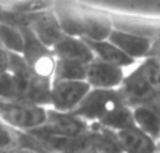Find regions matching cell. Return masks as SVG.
<instances>
[{"mask_svg": "<svg viewBox=\"0 0 160 153\" xmlns=\"http://www.w3.org/2000/svg\"><path fill=\"white\" fill-rule=\"evenodd\" d=\"M97 126L110 132H118L122 131V129L129 128V126H135L132 117V108L128 107L127 104H122L121 107H118L112 112H110L104 120L100 121Z\"/></svg>", "mask_w": 160, "mask_h": 153, "instance_id": "2e32d148", "label": "cell"}, {"mask_svg": "<svg viewBox=\"0 0 160 153\" xmlns=\"http://www.w3.org/2000/svg\"><path fill=\"white\" fill-rule=\"evenodd\" d=\"M25 25L32 31L34 35L45 47L51 48V49L66 35L63 32V30H62L61 22H59L53 8L28 17L25 20Z\"/></svg>", "mask_w": 160, "mask_h": 153, "instance_id": "9c48e42d", "label": "cell"}, {"mask_svg": "<svg viewBox=\"0 0 160 153\" xmlns=\"http://www.w3.org/2000/svg\"><path fill=\"white\" fill-rule=\"evenodd\" d=\"M52 53L55 59L80 62L84 65H88L94 59V53L87 41L70 35H65L52 48Z\"/></svg>", "mask_w": 160, "mask_h": 153, "instance_id": "7c38bea8", "label": "cell"}, {"mask_svg": "<svg viewBox=\"0 0 160 153\" xmlns=\"http://www.w3.org/2000/svg\"><path fill=\"white\" fill-rule=\"evenodd\" d=\"M108 39L135 62L149 58L155 53V39L150 37L139 35L114 27Z\"/></svg>", "mask_w": 160, "mask_h": 153, "instance_id": "52a82bcc", "label": "cell"}, {"mask_svg": "<svg viewBox=\"0 0 160 153\" xmlns=\"http://www.w3.org/2000/svg\"><path fill=\"white\" fill-rule=\"evenodd\" d=\"M0 120L14 132L28 134L47 124L48 107L27 101L0 98Z\"/></svg>", "mask_w": 160, "mask_h": 153, "instance_id": "3957f363", "label": "cell"}, {"mask_svg": "<svg viewBox=\"0 0 160 153\" xmlns=\"http://www.w3.org/2000/svg\"><path fill=\"white\" fill-rule=\"evenodd\" d=\"M135 126L158 142L160 136V103L143 104L132 108Z\"/></svg>", "mask_w": 160, "mask_h": 153, "instance_id": "4fadbf2b", "label": "cell"}, {"mask_svg": "<svg viewBox=\"0 0 160 153\" xmlns=\"http://www.w3.org/2000/svg\"><path fill=\"white\" fill-rule=\"evenodd\" d=\"M155 56H158V58L160 59V47H156L155 48V53H153Z\"/></svg>", "mask_w": 160, "mask_h": 153, "instance_id": "44dd1931", "label": "cell"}, {"mask_svg": "<svg viewBox=\"0 0 160 153\" xmlns=\"http://www.w3.org/2000/svg\"><path fill=\"white\" fill-rule=\"evenodd\" d=\"M0 153H39L35 152L32 149H27V148H22V146H14V148H10L4 152H0Z\"/></svg>", "mask_w": 160, "mask_h": 153, "instance_id": "ffe728a7", "label": "cell"}, {"mask_svg": "<svg viewBox=\"0 0 160 153\" xmlns=\"http://www.w3.org/2000/svg\"><path fill=\"white\" fill-rule=\"evenodd\" d=\"M118 91L131 108L160 103V59L152 55L136 62L127 70Z\"/></svg>", "mask_w": 160, "mask_h": 153, "instance_id": "6da1fadb", "label": "cell"}, {"mask_svg": "<svg viewBox=\"0 0 160 153\" xmlns=\"http://www.w3.org/2000/svg\"><path fill=\"white\" fill-rule=\"evenodd\" d=\"M121 153H159L158 142L138 126L112 132Z\"/></svg>", "mask_w": 160, "mask_h": 153, "instance_id": "8fae6325", "label": "cell"}, {"mask_svg": "<svg viewBox=\"0 0 160 153\" xmlns=\"http://www.w3.org/2000/svg\"><path fill=\"white\" fill-rule=\"evenodd\" d=\"M91 126L93 125L76 117L73 112H61L48 107L47 124L37 131L48 135H55V136H76L88 131Z\"/></svg>", "mask_w": 160, "mask_h": 153, "instance_id": "30bf717a", "label": "cell"}, {"mask_svg": "<svg viewBox=\"0 0 160 153\" xmlns=\"http://www.w3.org/2000/svg\"><path fill=\"white\" fill-rule=\"evenodd\" d=\"M53 11L66 35L82 38L84 41L108 39L114 28L112 21L108 17L100 16L63 0H56Z\"/></svg>", "mask_w": 160, "mask_h": 153, "instance_id": "7a4b0ae2", "label": "cell"}, {"mask_svg": "<svg viewBox=\"0 0 160 153\" xmlns=\"http://www.w3.org/2000/svg\"><path fill=\"white\" fill-rule=\"evenodd\" d=\"M0 44L11 53L21 55L24 48V34L21 25L0 20Z\"/></svg>", "mask_w": 160, "mask_h": 153, "instance_id": "9a60e30c", "label": "cell"}, {"mask_svg": "<svg viewBox=\"0 0 160 153\" xmlns=\"http://www.w3.org/2000/svg\"><path fill=\"white\" fill-rule=\"evenodd\" d=\"M122 104L125 103L118 90L91 89L73 114L90 125H98L100 121Z\"/></svg>", "mask_w": 160, "mask_h": 153, "instance_id": "277c9868", "label": "cell"}, {"mask_svg": "<svg viewBox=\"0 0 160 153\" xmlns=\"http://www.w3.org/2000/svg\"><path fill=\"white\" fill-rule=\"evenodd\" d=\"M91 90L86 80H52L49 108L61 112H73Z\"/></svg>", "mask_w": 160, "mask_h": 153, "instance_id": "5b68a950", "label": "cell"}, {"mask_svg": "<svg viewBox=\"0 0 160 153\" xmlns=\"http://www.w3.org/2000/svg\"><path fill=\"white\" fill-rule=\"evenodd\" d=\"M87 65L73 61L56 59L52 80H86Z\"/></svg>", "mask_w": 160, "mask_h": 153, "instance_id": "e0dca14e", "label": "cell"}, {"mask_svg": "<svg viewBox=\"0 0 160 153\" xmlns=\"http://www.w3.org/2000/svg\"><path fill=\"white\" fill-rule=\"evenodd\" d=\"M21 28L24 34V48H22L21 56L35 73L52 80L56 62L52 49L45 47L27 25H21Z\"/></svg>", "mask_w": 160, "mask_h": 153, "instance_id": "8992f818", "label": "cell"}, {"mask_svg": "<svg viewBox=\"0 0 160 153\" xmlns=\"http://www.w3.org/2000/svg\"><path fill=\"white\" fill-rule=\"evenodd\" d=\"M10 65H11V52L0 44V75L7 73L10 70Z\"/></svg>", "mask_w": 160, "mask_h": 153, "instance_id": "d6986e66", "label": "cell"}, {"mask_svg": "<svg viewBox=\"0 0 160 153\" xmlns=\"http://www.w3.org/2000/svg\"><path fill=\"white\" fill-rule=\"evenodd\" d=\"M127 75V70L117 65H111L94 58L87 65L86 81L91 89L118 90Z\"/></svg>", "mask_w": 160, "mask_h": 153, "instance_id": "ba28073f", "label": "cell"}, {"mask_svg": "<svg viewBox=\"0 0 160 153\" xmlns=\"http://www.w3.org/2000/svg\"><path fill=\"white\" fill-rule=\"evenodd\" d=\"M90 45L91 51L94 53V58L100 59L102 62H107L111 65H117V66L122 67V69L128 70L136 63L133 59H131L128 55H125L115 44L110 41V39H102V41H87Z\"/></svg>", "mask_w": 160, "mask_h": 153, "instance_id": "5bb4252c", "label": "cell"}, {"mask_svg": "<svg viewBox=\"0 0 160 153\" xmlns=\"http://www.w3.org/2000/svg\"><path fill=\"white\" fill-rule=\"evenodd\" d=\"M17 142H18L17 132H14L10 126H7L0 120V152L17 146Z\"/></svg>", "mask_w": 160, "mask_h": 153, "instance_id": "ac0fdd59", "label": "cell"}, {"mask_svg": "<svg viewBox=\"0 0 160 153\" xmlns=\"http://www.w3.org/2000/svg\"><path fill=\"white\" fill-rule=\"evenodd\" d=\"M158 149H159V153H160V136H159V139H158Z\"/></svg>", "mask_w": 160, "mask_h": 153, "instance_id": "7402d4cb", "label": "cell"}]
</instances>
